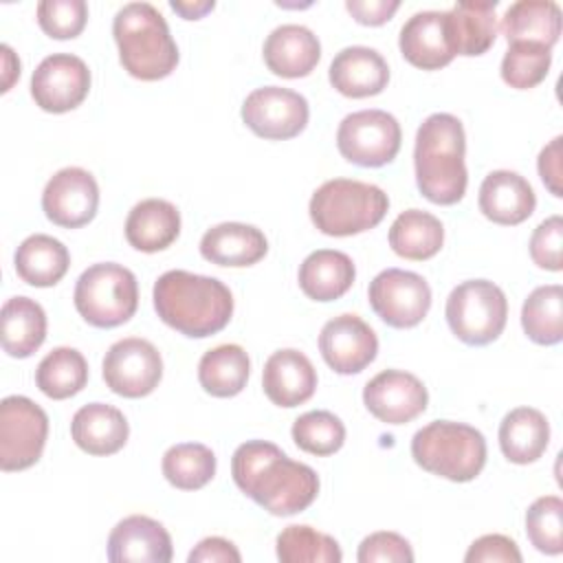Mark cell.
<instances>
[{"label": "cell", "mask_w": 563, "mask_h": 563, "mask_svg": "<svg viewBox=\"0 0 563 563\" xmlns=\"http://www.w3.org/2000/svg\"><path fill=\"white\" fill-rule=\"evenodd\" d=\"M413 462L449 482H471L486 464V440L471 424L433 420L411 438Z\"/></svg>", "instance_id": "8992f818"}, {"label": "cell", "mask_w": 563, "mask_h": 563, "mask_svg": "<svg viewBox=\"0 0 563 563\" xmlns=\"http://www.w3.org/2000/svg\"><path fill=\"white\" fill-rule=\"evenodd\" d=\"M552 48L534 42H512L501 59V79L517 90L539 86L550 70Z\"/></svg>", "instance_id": "ab89813d"}, {"label": "cell", "mask_w": 563, "mask_h": 563, "mask_svg": "<svg viewBox=\"0 0 563 563\" xmlns=\"http://www.w3.org/2000/svg\"><path fill=\"white\" fill-rule=\"evenodd\" d=\"M402 132L394 114L385 110H358L339 123L336 147L341 156L361 167H383L400 150Z\"/></svg>", "instance_id": "30bf717a"}, {"label": "cell", "mask_w": 563, "mask_h": 563, "mask_svg": "<svg viewBox=\"0 0 563 563\" xmlns=\"http://www.w3.org/2000/svg\"><path fill=\"white\" fill-rule=\"evenodd\" d=\"M172 554L169 532L147 515L121 519L108 537V561L112 563H169Z\"/></svg>", "instance_id": "ac0fdd59"}, {"label": "cell", "mask_w": 563, "mask_h": 563, "mask_svg": "<svg viewBox=\"0 0 563 563\" xmlns=\"http://www.w3.org/2000/svg\"><path fill=\"white\" fill-rule=\"evenodd\" d=\"M88 20V4L84 0H42L37 4L40 29L55 40L77 37Z\"/></svg>", "instance_id": "b9f144b4"}, {"label": "cell", "mask_w": 563, "mask_h": 563, "mask_svg": "<svg viewBox=\"0 0 563 563\" xmlns=\"http://www.w3.org/2000/svg\"><path fill=\"white\" fill-rule=\"evenodd\" d=\"M319 352L336 374H358L376 358L378 336L358 314H339L321 328Z\"/></svg>", "instance_id": "e0dca14e"}, {"label": "cell", "mask_w": 563, "mask_h": 563, "mask_svg": "<svg viewBox=\"0 0 563 563\" xmlns=\"http://www.w3.org/2000/svg\"><path fill=\"white\" fill-rule=\"evenodd\" d=\"M372 310L391 328L405 330L418 325L431 308V288L427 279L413 271L385 268L367 288Z\"/></svg>", "instance_id": "8fae6325"}, {"label": "cell", "mask_w": 563, "mask_h": 563, "mask_svg": "<svg viewBox=\"0 0 563 563\" xmlns=\"http://www.w3.org/2000/svg\"><path fill=\"white\" fill-rule=\"evenodd\" d=\"M15 273L22 282L35 288L55 286L70 266V253L53 235L35 233L22 240L13 255Z\"/></svg>", "instance_id": "f546056e"}, {"label": "cell", "mask_w": 563, "mask_h": 563, "mask_svg": "<svg viewBox=\"0 0 563 563\" xmlns=\"http://www.w3.org/2000/svg\"><path fill=\"white\" fill-rule=\"evenodd\" d=\"M152 299L161 321L191 339L224 330L233 314V295L220 279L180 268L156 279Z\"/></svg>", "instance_id": "7a4b0ae2"}, {"label": "cell", "mask_w": 563, "mask_h": 563, "mask_svg": "<svg viewBox=\"0 0 563 563\" xmlns=\"http://www.w3.org/2000/svg\"><path fill=\"white\" fill-rule=\"evenodd\" d=\"M356 559L358 563H411L413 550L398 532L380 530L361 541Z\"/></svg>", "instance_id": "ee69618b"}, {"label": "cell", "mask_w": 563, "mask_h": 563, "mask_svg": "<svg viewBox=\"0 0 563 563\" xmlns=\"http://www.w3.org/2000/svg\"><path fill=\"white\" fill-rule=\"evenodd\" d=\"M264 62L271 73L297 79L312 73L321 59L319 37L303 24H282L264 42Z\"/></svg>", "instance_id": "603a6c76"}, {"label": "cell", "mask_w": 563, "mask_h": 563, "mask_svg": "<svg viewBox=\"0 0 563 563\" xmlns=\"http://www.w3.org/2000/svg\"><path fill=\"white\" fill-rule=\"evenodd\" d=\"M101 372L106 385L117 396L143 398L158 387L163 378V358L147 339L128 336L108 347Z\"/></svg>", "instance_id": "7c38bea8"}, {"label": "cell", "mask_w": 563, "mask_h": 563, "mask_svg": "<svg viewBox=\"0 0 563 563\" xmlns=\"http://www.w3.org/2000/svg\"><path fill=\"white\" fill-rule=\"evenodd\" d=\"M398 0H347L345 9L358 24L380 26L398 11Z\"/></svg>", "instance_id": "c3c4849f"}, {"label": "cell", "mask_w": 563, "mask_h": 563, "mask_svg": "<svg viewBox=\"0 0 563 563\" xmlns=\"http://www.w3.org/2000/svg\"><path fill=\"white\" fill-rule=\"evenodd\" d=\"M2 350L13 358H29L46 339V312L31 297H11L2 306Z\"/></svg>", "instance_id": "1f68e13d"}, {"label": "cell", "mask_w": 563, "mask_h": 563, "mask_svg": "<svg viewBox=\"0 0 563 563\" xmlns=\"http://www.w3.org/2000/svg\"><path fill=\"white\" fill-rule=\"evenodd\" d=\"M497 2L464 0L446 11L449 42L455 55H484L497 37Z\"/></svg>", "instance_id": "4316f807"}, {"label": "cell", "mask_w": 563, "mask_h": 563, "mask_svg": "<svg viewBox=\"0 0 563 563\" xmlns=\"http://www.w3.org/2000/svg\"><path fill=\"white\" fill-rule=\"evenodd\" d=\"M466 136L464 125L449 112L429 114L418 132L413 147L416 185L433 205H455L466 194Z\"/></svg>", "instance_id": "3957f363"}, {"label": "cell", "mask_w": 563, "mask_h": 563, "mask_svg": "<svg viewBox=\"0 0 563 563\" xmlns=\"http://www.w3.org/2000/svg\"><path fill=\"white\" fill-rule=\"evenodd\" d=\"M70 435L88 455H112L125 446L130 424L117 407L88 402L75 411L70 420Z\"/></svg>", "instance_id": "d4e9b609"}, {"label": "cell", "mask_w": 563, "mask_h": 563, "mask_svg": "<svg viewBox=\"0 0 563 563\" xmlns=\"http://www.w3.org/2000/svg\"><path fill=\"white\" fill-rule=\"evenodd\" d=\"M530 257L539 268L559 273L563 268V218L550 216L530 235Z\"/></svg>", "instance_id": "7bdbcfd3"}, {"label": "cell", "mask_w": 563, "mask_h": 563, "mask_svg": "<svg viewBox=\"0 0 563 563\" xmlns=\"http://www.w3.org/2000/svg\"><path fill=\"white\" fill-rule=\"evenodd\" d=\"M48 438L46 411L26 396H7L0 402V468L4 473L33 466Z\"/></svg>", "instance_id": "9c48e42d"}, {"label": "cell", "mask_w": 563, "mask_h": 563, "mask_svg": "<svg viewBox=\"0 0 563 563\" xmlns=\"http://www.w3.org/2000/svg\"><path fill=\"white\" fill-rule=\"evenodd\" d=\"M189 563H240V550L222 537H207L187 556Z\"/></svg>", "instance_id": "7dc6e473"}, {"label": "cell", "mask_w": 563, "mask_h": 563, "mask_svg": "<svg viewBox=\"0 0 563 563\" xmlns=\"http://www.w3.org/2000/svg\"><path fill=\"white\" fill-rule=\"evenodd\" d=\"M367 411L387 424H405L418 418L429 402L422 380L402 369H383L363 387Z\"/></svg>", "instance_id": "2e32d148"}, {"label": "cell", "mask_w": 563, "mask_h": 563, "mask_svg": "<svg viewBox=\"0 0 563 563\" xmlns=\"http://www.w3.org/2000/svg\"><path fill=\"white\" fill-rule=\"evenodd\" d=\"M550 442V422L534 407L508 411L499 424V449L512 464L537 462Z\"/></svg>", "instance_id": "f1b7e54d"}, {"label": "cell", "mask_w": 563, "mask_h": 563, "mask_svg": "<svg viewBox=\"0 0 563 563\" xmlns=\"http://www.w3.org/2000/svg\"><path fill=\"white\" fill-rule=\"evenodd\" d=\"M563 136H554L537 158V169L543 180V185L550 189L552 196L561 198L563 196Z\"/></svg>", "instance_id": "bcb514c9"}, {"label": "cell", "mask_w": 563, "mask_h": 563, "mask_svg": "<svg viewBox=\"0 0 563 563\" xmlns=\"http://www.w3.org/2000/svg\"><path fill=\"white\" fill-rule=\"evenodd\" d=\"M501 33L508 44L534 42L552 48L561 35V7L552 0H519L506 9Z\"/></svg>", "instance_id": "4dcf8cb0"}, {"label": "cell", "mask_w": 563, "mask_h": 563, "mask_svg": "<svg viewBox=\"0 0 563 563\" xmlns=\"http://www.w3.org/2000/svg\"><path fill=\"white\" fill-rule=\"evenodd\" d=\"M88 383V363L75 347L51 350L35 369V385L53 400H66L79 394Z\"/></svg>", "instance_id": "e575fe53"}, {"label": "cell", "mask_w": 563, "mask_h": 563, "mask_svg": "<svg viewBox=\"0 0 563 563\" xmlns=\"http://www.w3.org/2000/svg\"><path fill=\"white\" fill-rule=\"evenodd\" d=\"M90 90L88 64L73 53L44 57L31 75V97L44 110L62 114L84 103Z\"/></svg>", "instance_id": "5bb4252c"}, {"label": "cell", "mask_w": 563, "mask_h": 563, "mask_svg": "<svg viewBox=\"0 0 563 563\" xmlns=\"http://www.w3.org/2000/svg\"><path fill=\"white\" fill-rule=\"evenodd\" d=\"M161 468L174 488L198 490L213 479L216 455L200 442H180L165 451Z\"/></svg>", "instance_id": "8d00e7d4"}, {"label": "cell", "mask_w": 563, "mask_h": 563, "mask_svg": "<svg viewBox=\"0 0 563 563\" xmlns=\"http://www.w3.org/2000/svg\"><path fill=\"white\" fill-rule=\"evenodd\" d=\"M526 534L534 550L556 556L563 552V501L556 495L534 499L526 510Z\"/></svg>", "instance_id": "60d3db41"}, {"label": "cell", "mask_w": 563, "mask_h": 563, "mask_svg": "<svg viewBox=\"0 0 563 563\" xmlns=\"http://www.w3.org/2000/svg\"><path fill=\"white\" fill-rule=\"evenodd\" d=\"M121 66L141 81H156L178 66V46L163 13L150 2H128L112 20Z\"/></svg>", "instance_id": "277c9868"}, {"label": "cell", "mask_w": 563, "mask_h": 563, "mask_svg": "<svg viewBox=\"0 0 563 563\" xmlns=\"http://www.w3.org/2000/svg\"><path fill=\"white\" fill-rule=\"evenodd\" d=\"M235 486L275 517L306 510L319 495V475L303 462L290 460L277 444L249 440L231 457Z\"/></svg>", "instance_id": "6da1fadb"}, {"label": "cell", "mask_w": 563, "mask_h": 563, "mask_svg": "<svg viewBox=\"0 0 563 563\" xmlns=\"http://www.w3.org/2000/svg\"><path fill=\"white\" fill-rule=\"evenodd\" d=\"M466 563H521V552L517 543L506 534H484L475 539L466 554Z\"/></svg>", "instance_id": "f6af8a7d"}, {"label": "cell", "mask_w": 563, "mask_h": 563, "mask_svg": "<svg viewBox=\"0 0 563 563\" xmlns=\"http://www.w3.org/2000/svg\"><path fill=\"white\" fill-rule=\"evenodd\" d=\"M73 301L86 323L117 328L134 317L139 308V284L130 268L117 262H99L79 275Z\"/></svg>", "instance_id": "52a82bcc"}, {"label": "cell", "mask_w": 563, "mask_h": 563, "mask_svg": "<svg viewBox=\"0 0 563 563\" xmlns=\"http://www.w3.org/2000/svg\"><path fill=\"white\" fill-rule=\"evenodd\" d=\"M402 57L422 70H438L455 57L449 42L446 11H418L400 29Z\"/></svg>", "instance_id": "ffe728a7"}, {"label": "cell", "mask_w": 563, "mask_h": 563, "mask_svg": "<svg viewBox=\"0 0 563 563\" xmlns=\"http://www.w3.org/2000/svg\"><path fill=\"white\" fill-rule=\"evenodd\" d=\"M387 194L372 183L332 178L314 189L308 211L312 224L332 238H347L374 229L387 213Z\"/></svg>", "instance_id": "5b68a950"}, {"label": "cell", "mask_w": 563, "mask_h": 563, "mask_svg": "<svg viewBox=\"0 0 563 563\" xmlns=\"http://www.w3.org/2000/svg\"><path fill=\"white\" fill-rule=\"evenodd\" d=\"M479 211L495 224L515 227L534 213L532 185L517 172L495 169L479 185Z\"/></svg>", "instance_id": "44dd1931"}, {"label": "cell", "mask_w": 563, "mask_h": 563, "mask_svg": "<svg viewBox=\"0 0 563 563\" xmlns=\"http://www.w3.org/2000/svg\"><path fill=\"white\" fill-rule=\"evenodd\" d=\"M262 387L273 405L290 409L312 398L317 389V369L303 352L284 347L266 358Z\"/></svg>", "instance_id": "d6986e66"}, {"label": "cell", "mask_w": 563, "mask_h": 563, "mask_svg": "<svg viewBox=\"0 0 563 563\" xmlns=\"http://www.w3.org/2000/svg\"><path fill=\"white\" fill-rule=\"evenodd\" d=\"M328 77L332 88L343 97L363 99L385 90L389 66L376 48L345 46L334 55Z\"/></svg>", "instance_id": "7402d4cb"}, {"label": "cell", "mask_w": 563, "mask_h": 563, "mask_svg": "<svg viewBox=\"0 0 563 563\" xmlns=\"http://www.w3.org/2000/svg\"><path fill=\"white\" fill-rule=\"evenodd\" d=\"M521 325L537 345H556L563 339V288L548 284L534 288L521 308Z\"/></svg>", "instance_id": "d590c367"}, {"label": "cell", "mask_w": 563, "mask_h": 563, "mask_svg": "<svg viewBox=\"0 0 563 563\" xmlns=\"http://www.w3.org/2000/svg\"><path fill=\"white\" fill-rule=\"evenodd\" d=\"M446 323L466 345H488L506 328L508 299L504 290L488 279H466L446 297Z\"/></svg>", "instance_id": "ba28073f"}, {"label": "cell", "mask_w": 563, "mask_h": 563, "mask_svg": "<svg viewBox=\"0 0 563 563\" xmlns=\"http://www.w3.org/2000/svg\"><path fill=\"white\" fill-rule=\"evenodd\" d=\"M0 53H2V88L0 90L7 92L13 86V81L20 77V59L15 57L9 44H2Z\"/></svg>", "instance_id": "681fc988"}, {"label": "cell", "mask_w": 563, "mask_h": 563, "mask_svg": "<svg viewBox=\"0 0 563 563\" xmlns=\"http://www.w3.org/2000/svg\"><path fill=\"white\" fill-rule=\"evenodd\" d=\"M180 233V211L163 198L136 202L125 218V240L143 253H156L176 242Z\"/></svg>", "instance_id": "484cf974"}, {"label": "cell", "mask_w": 563, "mask_h": 563, "mask_svg": "<svg viewBox=\"0 0 563 563\" xmlns=\"http://www.w3.org/2000/svg\"><path fill=\"white\" fill-rule=\"evenodd\" d=\"M444 242L442 222L422 209H407L389 227V246L396 255L422 262L440 253Z\"/></svg>", "instance_id": "836d02e7"}, {"label": "cell", "mask_w": 563, "mask_h": 563, "mask_svg": "<svg viewBox=\"0 0 563 563\" xmlns=\"http://www.w3.org/2000/svg\"><path fill=\"white\" fill-rule=\"evenodd\" d=\"M268 253L266 235L244 222H220L205 231L200 255L218 266H253Z\"/></svg>", "instance_id": "cb8c5ba5"}, {"label": "cell", "mask_w": 563, "mask_h": 563, "mask_svg": "<svg viewBox=\"0 0 563 563\" xmlns=\"http://www.w3.org/2000/svg\"><path fill=\"white\" fill-rule=\"evenodd\" d=\"M251 361L242 345L222 343L202 354L198 363L200 387L216 398L238 396L249 380Z\"/></svg>", "instance_id": "d6a6232c"}, {"label": "cell", "mask_w": 563, "mask_h": 563, "mask_svg": "<svg viewBox=\"0 0 563 563\" xmlns=\"http://www.w3.org/2000/svg\"><path fill=\"white\" fill-rule=\"evenodd\" d=\"M275 552L282 563H341L343 552L325 532L310 526H286L275 541Z\"/></svg>", "instance_id": "74e56055"}, {"label": "cell", "mask_w": 563, "mask_h": 563, "mask_svg": "<svg viewBox=\"0 0 563 563\" xmlns=\"http://www.w3.org/2000/svg\"><path fill=\"white\" fill-rule=\"evenodd\" d=\"M169 7L176 13H180L185 20H200L202 15L213 11L216 2L213 0H198V2H176V0H172Z\"/></svg>", "instance_id": "f907efd6"}, {"label": "cell", "mask_w": 563, "mask_h": 563, "mask_svg": "<svg viewBox=\"0 0 563 563\" xmlns=\"http://www.w3.org/2000/svg\"><path fill=\"white\" fill-rule=\"evenodd\" d=\"M99 185L88 169L64 167L55 172L44 191L42 209L44 216L64 229H79L97 216Z\"/></svg>", "instance_id": "9a60e30c"}, {"label": "cell", "mask_w": 563, "mask_h": 563, "mask_svg": "<svg viewBox=\"0 0 563 563\" xmlns=\"http://www.w3.org/2000/svg\"><path fill=\"white\" fill-rule=\"evenodd\" d=\"M356 277L354 262L347 253L334 249L312 251L299 266V288L314 301H334L343 297Z\"/></svg>", "instance_id": "83f0119b"}, {"label": "cell", "mask_w": 563, "mask_h": 563, "mask_svg": "<svg viewBox=\"0 0 563 563\" xmlns=\"http://www.w3.org/2000/svg\"><path fill=\"white\" fill-rule=\"evenodd\" d=\"M290 433L301 451L319 457L336 453L345 442V424L339 416L325 409L301 413L292 422Z\"/></svg>", "instance_id": "f35d334b"}, {"label": "cell", "mask_w": 563, "mask_h": 563, "mask_svg": "<svg viewBox=\"0 0 563 563\" xmlns=\"http://www.w3.org/2000/svg\"><path fill=\"white\" fill-rule=\"evenodd\" d=\"M308 117L310 108L306 97L282 86L255 88L242 103V121L246 128L271 141L297 136L308 125Z\"/></svg>", "instance_id": "4fadbf2b"}]
</instances>
